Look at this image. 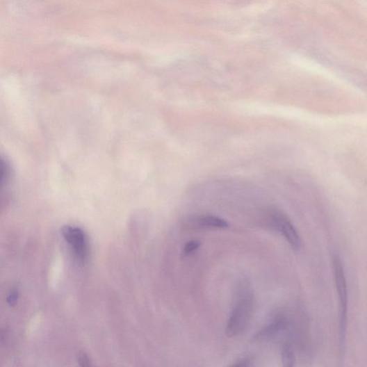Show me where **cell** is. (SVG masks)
<instances>
[{"label": "cell", "instance_id": "11", "mask_svg": "<svg viewBox=\"0 0 367 367\" xmlns=\"http://www.w3.org/2000/svg\"><path fill=\"white\" fill-rule=\"evenodd\" d=\"M18 300V292L17 290H13L7 297V302L10 307L16 306Z\"/></svg>", "mask_w": 367, "mask_h": 367}, {"label": "cell", "instance_id": "8", "mask_svg": "<svg viewBox=\"0 0 367 367\" xmlns=\"http://www.w3.org/2000/svg\"><path fill=\"white\" fill-rule=\"evenodd\" d=\"M254 359L250 357H245L228 367H254Z\"/></svg>", "mask_w": 367, "mask_h": 367}, {"label": "cell", "instance_id": "5", "mask_svg": "<svg viewBox=\"0 0 367 367\" xmlns=\"http://www.w3.org/2000/svg\"><path fill=\"white\" fill-rule=\"evenodd\" d=\"M288 319L284 315L274 316L268 324L252 337V342H262L278 336L288 327Z\"/></svg>", "mask_w": 367, "mask_h": 367}, {"label": "cell", "instance_id": "6", "mask_svg": "<svg viewBox=\"0 0 367 367\" xmlns=\"http://www.w3.org/2000/svg\"><path fill=\"white\" fill-rule=\"evenodd\" d=\"M187 227H202L210 229H225L229 227L227 220L213 215H202L188 218L184 221Z\"/></svg>", "mask_w": 367, "mask_h": 367}, {"label": "cell", "instance_id": "3", "mask_svg": "<svg viewBox=\"0 0 367 367\" xmlns=\"http://www.w3.org/2000/svg\"><path fill=\"white\" fill-rule=\"evenodd\" d=\"M270 223L277 229L295 250L302 247V238L291 220L279 211H272L270 213Z\"/></svg>", "mask_w": 367, "mask_h": 367}, {"label": "cell", "instance_id": "12", "mask_svg": "<svg viewBox=\"0 0 367 367\" xmlns=\"http://www.w3.org/2000/svg\"><path fill=\"white\" fill-rule=\"evenodd\" d=\"M6 165L4 163L3 159L0 156V181H2V179L4 178L6 174Z\"/></svg>", "mask_w": 367, "mask_h": 367}, {"label": "cell", "instance_id": "7", "mask_svg": "<svg viewBox=\"0 0 367 367\" xmlns=\"http://www.w3.org/2000/svg\"><path fill=\"white\" fill-rule=\"evenodd\" d=\"M282 362L283 367H295L294 352L288 343H285L282 348Z\"/></svg>", "mask_w": 367, "mask_h": 367}, {"label": "cell", "instance_id": "9", "mask_svg": "<svg viewBox=\"0 0 367 367\" xmlns=\"http://www.w3.org/2000/svg\"><path fill=\"white\" fill-rule=\"evenodd\" d=\"M200 245L201 243L199 241H190L186 245L185 247H184V251H185L186 254H191V252L196 250L200 246Z\"/></svg>", "mask_w": 367, "mask_h": 367}, {"label": "cell", "instance_id": "4", "mask_svg": "<svg viewBox=\"0 0 367 367\" xmlns=\"http://www.w3.org/2000/svg\"><path fill=\"white\" fill-rule=\"evenodd\" d=\"M61 233L65 240L72 246L79 261L81 263L85 262L88 250L85 236L82 229L66 225L62 227Z\"/></svg>", "mask_w": 367, "mask_h": 367}, {"label": "cell", "instance_id": "2", "mask_svg": "<svg viewBox=\"0 0 367 367\" xmlns=\"http://www.w3.org/2000/svg\"><path fill=\"white\" fill-rule=\"evenodd\" d=\"M334 270L336 286L340 302V336L341 340L345 339V334L348 324V291L345 272H344L343 264L339 257L334 259Z\"/></svg>", "mask_w": 367, "mask_h": 367}, {"label": "cell", "instance_id": "1", "mask_svg": "<svg viewBox=\"0 0 367 367\" xmlns=\"http://www.w3.org/2000/svg\"><path fill=\"white\" fill-rule=\"evenodd\" d=\"M254 293L250 286L246 282L241 283L236 305L227 320L225 329L227 337H236L245 332L254 315Z\"/></svg>", "mask_w": 367, "mask_h": 367}, {"label": "cell", "instance_id": "10", "mask_svg": "<svg viewBox=\"0 0 367 367\" xmlns=\"http://www.w3.org/2000/svg\"><path fill=\"white\" fill-rule=\"evenodd\" d=\"M78 362L80 367H91V362L89 357L83 352L79 354Z\"/></svg>", "mask_w": 367, "mask_h": 367}]
</instances>
